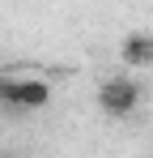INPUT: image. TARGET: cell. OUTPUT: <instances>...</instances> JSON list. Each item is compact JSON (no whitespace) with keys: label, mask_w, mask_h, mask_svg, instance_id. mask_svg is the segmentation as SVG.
I'll use <instances>...</instances> for the list:
<instances>
[{"label":"cell","mask_w":153,"mask_h":158,"mask_svg":"<svg viewBox=\"0 0 153 158\" xmlns=\"http://www.w3.org/2000/svg\"><path fill=\"white\" fill-rule=\"evenodd\" d=\"M51 98V85L43 77H0V103L9 107H43Z\"/></svg>","instance_id":"6da1fadb"},{"label":"cell","mask_w":153,"mask_h":158,"mask_svg":"<svg viewBox=\"0 0 153 158\" xmlns=\"http://www.w3.org/2000/svg\"><path fill=\"white\" fill-rule=\"evenodd\" d=\"M124 64H153V39H128L124 47Z\"/></svg>","instance_id":"3957f363"},{"label":"cell","mask_w":153,"mask_h":158,"mask_svg":"<svg viewBox=\"0 0 153 158\" xmlns=\"http://www.w3.org/2000/svg\"><path fill=\"white\" fill-rule=\"evenodd\" d=\"M136 103H140V85L132 77H111L102 85V107H106L111 115H128Z\"/></svg>","instance_id":"7a4b0ae2"}]
</instances>
